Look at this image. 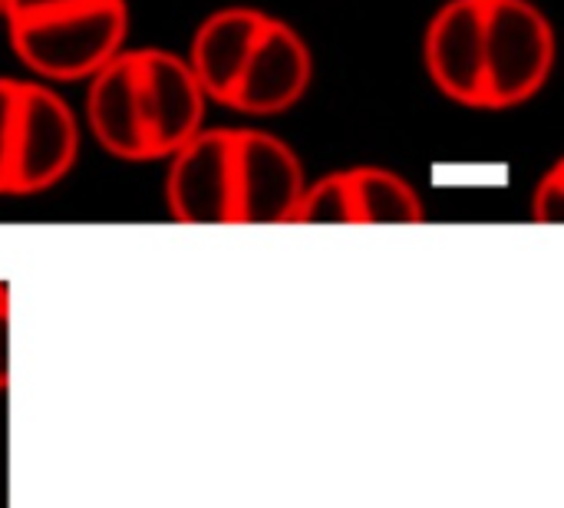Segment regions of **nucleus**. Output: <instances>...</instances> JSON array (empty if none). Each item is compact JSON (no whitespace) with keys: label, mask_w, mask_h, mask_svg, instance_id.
<instances>
[{"label":"nucleus","mask_w":564,"mask_h":508,"mask_svg":"<svg viewBox=\"0 0 564 508\" xmlns=\"http://www.w3.org/2000/svg\"><path fill=\"white\" fill-rule=\"evenodd\" d=\"M83 122L119 162H165L208 126V99L185 53L126 46L86 79Z\"/></svg>","instance_id":"f257e3e1"},{"label":"nucleus","mask_w":564,"mask_h":508,"mask_svg":"<svg viewBox=\"0 0 564 508\" xmlns=\"http://www.w3.org/2000/svg\"><path fill=\"white\" fill-rule=\"evenodd\" d=\"M17 63L30 79L86 83L129 46V0H93L69 10L3 23Z\"/></svg>","instance_id":"f03ea898"},{"label":"nucleus","mask_w":564,"mask_h":508,"mask_svg":"<svg viewBox=\"0 0 564 508\" xmlns=\"http://www.w3.org/2000/svg\"><path fill=\"white\" fill-rule=\"evenodd\" d=\"M558 40L535 0H482L476 66L482 109L502 112L532 102L552 79Z\"/></svg>","instance_id":"7ed1b4c3"},{"label":"nucleus","mask_w":564,"mask_h":508,"mask_svg":"<svg viewBox=\"0 0 564 508\" xmlns=\"http://www.w3.org/2000/svg\"><path fill=\"white\" fill-rule=\"evenodd\" d=\"M165 205L182 225H241L245 159L238 126H205L165 159Z\"/></svg>","instance_id":"20e7f679"},{"label":"nucleus","mask_w":564,"mask_h":508,"mask_svg":"<svg viewBox=\"0 0 564 508\" xmlns=\"http://www.w3.org/2000/svg\"><path fill=\"white\" fill-rule=\"evenodd\" d=\"M426 202L420 188L387 165H347L307 179L291 225H420Z\"/></svg>","instance_id":"39448f33"},{"label":"nucleus","mask_w":564,"mask_h":508,"mask_svg":"<svg viewBox=\"0 0 564 508\" xmlns=\"http://www.w3.org/2000/svg\"><path fill=\"white\" fill-rule=\"evenodd\" d=\"M314 83V53L304 33L278 17L268 13L228 99L225 109L248 116V119H268L294 109Z\"/></svg>","instance_id":"423d86ee"},{"label":"nucleus","mask_w":564,"mask_h":508,"mask_svg":"<svg viewBox=\"0 0 564 508\" xmlns=\"http://www.w3.org/2000/svg\"><path fill=\"white\" fill-rule=\"evenodd\" d=\"M23 79V126L10 185L13 198L56 188L76 169L83 145V119L69 99L50 83Z\"/></svg>","instance_id":"0eeeda50"},{"label":"nucleus","mask_w":564,"mask_h":508,"mask_svg":"<svg viewBox=\"0 0 564 508\" xmlns=\"http://www.w3.org/2000/svg\"><path fill=\"white\" fill-rule=\"evenodd\" d=\"M245 159L241 225H291L307 185L297 149L271 129L238 126Z\"/></svg>","instance_id":"6e6552de"},{"label":"nucleus","mask_w":564,"mask_h":508,"mask_svg":"<svg viewBox=\"0 0 564 508\" xmlns=\"http://www.w3.org/2000/svg\"><path fill=\"white\" fill-rule=\"evenodd\" d=\"M271 10L251 3H228L212 10L192 33L185 60L208 99V106H225L264 20Z\"/></svg>","instance_id":"1a4fd4ad"},{"label":"nucleus","mask_w":564,"mask_h":508,"mask_svg":"<svg viewBox=\"0 0 564 508\" xmlns=\"http://www.w3.org/2000/svg\"><path fill=\"white\" fill-rule=\"evenodd\" d=\"M23 76H0V195H10L23 126Z\"/></svg>","instance_id":"9d476101"},{"label":"nucleus","mask_w":564,"mask_h":508,"mask_svg":"<svg viewBox=\"0 0 564 508\" xmlns=\"http://www.w3.org/2000/svg\"><path fill=\"white\" fill-rule=\"evenodd\" d=\"M532 218L542 225H558L564 218V162H552L532 188Z\"/></svg>","instance_id":"9b49d317"},{"label":"nucleus","mask_w":564,"mask_h":508,"mask_svg":"<svg viewBox=\"0 0 564 508\" xmlns=\"http://www.w3.org/2000/svg\"><path fill=\"white\" fill-rule=\"evenodd\" d=\"M93 0H3V20H20V17H40V13H53V10H69V7H83Z\"/></svg>","instance_id":"f8f14e48"},{"label":"nucleus","mask_w":564,"mask_h":508,"mask_svg":"<svg viewBox=\"0 0 564 508\" xmlns=\"http://www.w3.org/2000/svg\"><path fill=\"white\" fill-rule=\"evenodd\" d=\"M10 383V291L0 284V393Z\"/></svg>","instance_id":"ddd939ff"}]
</instances>
